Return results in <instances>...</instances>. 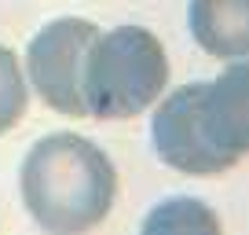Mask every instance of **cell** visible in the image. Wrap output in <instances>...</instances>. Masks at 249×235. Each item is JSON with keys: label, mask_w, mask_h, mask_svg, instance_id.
Wrapping results in <instances>:
<instances>
[{"label": "cell", "mask_w": 249, "mask_h": 235, "mask_svg": "<svg viewBox=\"0 0 249 235\" xmlns=\"http://www.w3.org/2000/svg\"><path fill=\"white\" fill-rule=\"evenodd\" d=\"M246 63L231 59L216 81H191L161 99L150 121L154 151L187 176H220L246 158Z\"/></svg>", "instance_id": "cell-1"}, {"label": "cell", "mask_w": 249, "mask_h": 235, "mask_svg": "<svg viewBox=\"0 0 249 235\" xmlns=\"http://www.w3.org/2000/svg\"><path fill=\"white\" fill-rule=\"evenodd\" d=\"M195 40L216 59H246L249 0H191L187 8Z\"/></svg>", "instance_id": "cell-5"}, {"label": "cell", "mask_w": 249, "mask_h": 235, "mask_svg": "<svg viewBox=\"0 0 249 235\" xmlns=\"http://www.w3.org/2000/svg\"><path fill=\"white\" fill-rule=\"evenodd\" d=\"M195 228L220 232L216 213L198 198H169L143 220V232H195Z\"/></svg>", "instance_id": "cell-6"}, {"label": "cell", "mask_w": 249, "mask_h": 235, "mask_svg": "<svg viewBox=\"0 0 249 235\" xmlns=\"http://www.w3.org/2000/svg\"><path fill=\"white\" fill-rule=\"evenodd\" d=\"M26 114V78L15 52L0 44V136L22 121Z\"/></svg>", "instance_id": "cell-7"}, {"label": "cell", "mask_w": 249, "mask_h": 235, "mask_svg": "<svg viewBox=\"0 0 249 235\" xmlns=\"http://www.w3.org/2000/svg\"><path fill=\"white\" fill-rule=\"evenodd\" d=\"M95 37L99 30L88 19H55L26 48L30 85L48 107L66 118H88L81 78H85V59Z\"/></svg>", "instance_id": "cell-4"}, {"label": "cell", "mask_w": 249, "mask_h": 235, "mask_svg": "<svg viewBox=\"0 0 249 235\" xmlns=\"http://www.w3.org/2000/svg\"><path fill=\"white\" fill-rule=\"evenodd\" d=\"M22 202L44 232H88L110 213L117 173L103 147L73 133H52L30 147L18 173Z\"/></svg>", "instance_id": "cell-2"}, {"label": "cell", "mask_w": 249, "mask_h": 235, "mask_svg": "<svg viewBox=\"0 0 249 235\" xmlns=\"http://www.w3.org/2000/svg\"><path fill=\"white\" fill-rule=\"evenodd\" d=\"M169 85V59L161 40L143 26H117L99 33L85 59V107L88 118L124 121L161 99Z\"/></svg>", "instance_id": "cell-3"}]
</instances>
